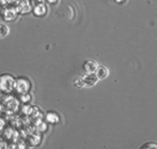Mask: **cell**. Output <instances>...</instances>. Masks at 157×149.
Segmentation results:
<instances>
[{
	"instance_id": "cell-11",
	"label": "cell",
	"mask_w": 157,
	"mask_h": 149,
	"mask_svg": "<svg viewBox=\"0 0 157 149\" xmlns=\"http://www.w3.org/2000/svg\"><path fill=\"white\" fill-rule=\"evenodd\" d=\"M114 1H116L117 3H119V4H123V3H125V2H126V0H114Z\"/></svg>"
},
{
	"instance_id": "cell-8",
	"label": "cell",
	"mask_w": 157,
	"mask_h": 149,
	"mask_svg": "<svg viewBox=\"0 0 157 149\" xmlns=\"http://www.w3.org/2000/svg\"><path fill=\"white\" fill-rule=\"evenodd\" d=\"M9 32V28L4 25H0V37H4Z\"/></svg>"
},
{
	"instance_id": "cell-9",
	"label": "cell",
	"mask_w": 157,
	"mask_h": 149,
	"mask_svg": "<svg viewBox=\"0 0 157 149\" xmlns=\"http://www.w3.org/2000/svg\"><path fill=\"white\" fill-rule=\"evenodd\" d=\"M74 85L76 86L77 88H81V87H82V86H85V85H83L82 77H78V79H75V82H74Z\"/></svg>"
},
{
	"instance_id": "cell-6",
	"label": "cell",
	"mask_w": 157,
	"mask_h": 149,
	"mask_svg": "<svg viewBox=\"0 0 157 149\" xmlns=\"http://www.w3.org/2000/svg\"><path fill=\"white\" fill-rule=\"evenodd\" d=\"M95 74H96V76L98 77V79H105L106 77L108 76L109 72H108V69L106 68V66H98L96 69V71H95Z\"/></svg>"
},
{
	"instance_id": "cell-10",
	"label": "cell",
	"mask_w": 157,
	"mask_h": 149,
	"mask_svg": "<svg viewBox=\"0 0 157 149\" xmlns=\"http://www.w3.org/2000/svg\"><path fill=\"white\" fill-rule=\"evenodd\" d=\"M0 149H8V147L4 143H0Z\"/></svg>"
},
{
	"instance_id": "cell-4",
	"label": "cell",
	"mask_w": 157,
	"mask_h": 149,
	"mask_svg": "<svg viewBox=\"0 0 157 149\" xmlns=\"http://www.w3.org/2000/svg\"><path fill=\"white\" fill-rule=\"evenodd\" d=\"M46 13H47V8H46V6L43 3H39L37 6H35L34 8H33V14L37 17L45 16Z\"/></svg>"
},
{
	"instance_id": "cell-1",
	"label": "cell",
	"mask_w": 157,
	"mask_h": 149,
	"mask_svg": "<svg viewBox=\"0 0 157 149\" xmlns=\"http://www.w3.org/2000/svg\"><path fill=\"white\" fill-rule=\"evenodd\" d=\"M15 87V79L10 75L0 76V89L2 91H10Z\"/></svg>"
},
{
	"instance_id": "cell-5",
	"label": "cell",
	"mask_w": 157,
	"mask_h": 149,
	"mask_svg": "<svg viewBox=\"0 0 157 149\" xmlns=\"http://www.w3.org/2000/svg\"><path fill=\"white\" fill-rule=\"evenodd\" d=\"M98 64L94 61V60H87V61L83 63V70L87 73H95Z\"/></svg>"
},
{
	"instance_id": "cell-12",
	"label": "cell",
	"mask_w": 157,
	"mask_h": 149,
	"mask_svg": "<svg viewBox=\"0 0 157 149\" xmlns=\"http://www.w3.org/2000/svg\"><path fill=\"white\" fill-rule=\"evenodd\" d=\"M46 1H47L48 3H50V4H54V3H56V2H57V0H46Z\"/></svg>"
},
{
	"instance_id": "cell-3",
	"label": "cell",
	"mask_w": 157,
	"mask_h": 149,
	"mask_svg": "<svg viewBox=\"0 0 157 149\" xmlns=\"http://www.w3.org/2000/svg\"><path fill=\"white\" fill-rule=\"evenodd\" d=\"M82 81H83V85H85L86 87H92V86H94L95 84L97 83L98 77L96 76L95 73H87V74L82 77Z\"/></svg>"
},
{
	"instance_id": "cell-7",
	"label": "cell",
	"mask_w": 157,
	"mask_h": 149,
	"mask_svg": "<svg viewBox=\"0 0 157 149\" xmlns=\"http://www.w3.org/2000/svg\"><path fill=\"white\" fill-rule=\"evenodd\" d=\"M46 120H47L48 122H50V123H56V122L59 121V116L56 114V113H48L47 115H46Z\"/></svg>"
},
{
	"instance_id": "cell-2",
	"label": "cell",
	"mask_w": 157,
	"mask_h": 149,
	"mask_svg": "<svg viewBox=\"0 0 157 149\" xmlns=\"http://www.w3.org/2000/svg\"><path fill=\"white\" fill-rule=\"evenodd\" d=\"M15 89L18 93L24 95L25 92H27L30 89V82L28 81L25 77H21V79H17L15 81Z\"/></svg>"
}]
</instances>
